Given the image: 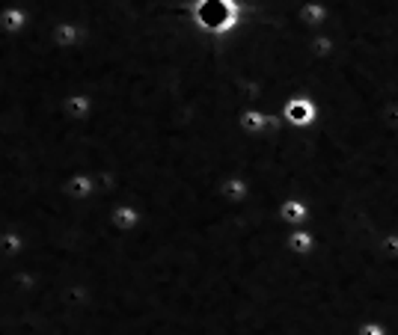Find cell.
<instances>
[{"label": "cell", "instance_id": "cell-1", "mask_svg": "<svg viewBox=\"0 0 398 335\" xmlns=\"http://www.w3.org/2000/svg\"><path fill=\"white\" fill-rule=\"evenodd\" d=\"M196 21L211 33L229 30V27L235 24V0H199Z\"/></svg>", "mask_w": 398, "mask_h": 335}, {"label": "cell", "instance_id": "cell-2", "mask_svg": "<svg viewBox=\"0 0 398 335\" xmlns=\"http://www.w3.org/2000/svg\"><path fill=\"white\" fill-rule=\"evenodd\" d=\"M286 116L294 125H309L312 119H315V107H312V101H306V98H294L286 107Z\"/></svg>", "mask_w": 398, "mask_h": 335}, {"label": "cell", "instance_id": "cell-3", "mask_svg": "<svg viewBox=\"0 0 398 335\" xmlns=\"http://www.w3.org/2000/svg\"><path fill=\"white\" fill-rule=\"evenodd\" d=\"M282 214H286V220H291V223H301L303 217H306V208L301 205V202H289V205L282 208Z\"/></svg>", "mask_w": 398, "mask_h": 335}, {"label": "cell", "instance_id": "cell-4", "mask_svg": "<svg viewBox=\"0 0 398 335\" xmlns=\"http://www.w3.org/2000/svg\"><path fill=\"white\" fill-rule=\"evenodd\" d=\"M360 335H390V329L380 327V324H363L360 327Z\"/></svg>", "mask_w": 398, "mask_h": 335}, {"label": "cell", "instance_id": "cell-5", "mask_svg": "<svg viewBox=\"0 0 398 335\" xmlns=\"http://www.w3.org/2000/svg\"><path fill=\"white\" fill-rule=\"evenodd\" d=\"M291 246H294V250H297V252H306V250H309V246H312V238H309V235H294V240H291Z\"/></svg>", "mask_w": 398, "mask_h": 335}, {"label": "cell", "instance_id": "cell-6", "mask_svg": "<svg viewBox=\"0 0 398 335\" xmlns=\"http://www.w3.org/2000/svg\"><path fill=\"white\" fill-rule=\"evenodd\" d=\"M244 119H247V122H244L247 128H262V125H265V116H259V113H247Z\"/></svg>", "mask_w": 398, "mask_h": 335}, {"label": "cell", "instance_id": "cell-7", "mask_svg": "<svg viewBox=\"0 0 398 335\" xmlns=\"http://www.w3.org/2000/svg\"><path fill=\"white\" fill-rule=\"evenodd\" d=\"M134 220H137V217H134L131 211H119V223H122V226H128V223H134Z\"/></svg>", "mask_w": 398, "mask_h": 335}]
</instances>
